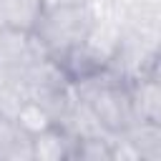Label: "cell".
<instances>
[{
    "mask_svg": "<svg viewBox=\"0 0 161 161\" xmlns=\"http://www.w3.org/2000/svg\"><path fill=\"white\" fill-rule=\"evenodd\" d=\"M73 91L93 111V116L101 121V126L108 133H123L131 123H136L131 96H128V83L113 75L108 68L75 78Z\"/></svg>",
    "mask_w": 161,
    "mask_h": 161,
    "instance_id": "1",
    "label": "cell"
},
{
    "mask_svg": "<svg viewBox=\"0 0 161 161\" xmlns=\"http://www.w3.org/2000/svg\"><path fill=\"white\" fill-rule=\"evenodd\" d=\"M96 18L93 3L80 5H50L43 8L38 23L33 25V35L45 48V53L55 60H60L65 53H70L75 45L83 43L91 23Z\"/></svg>",
    "mask_w": 161,
    "mask_h": 161,
    "instance_id": "2",
    "label": "cell"
},
{
    "mask_svg": "<svg viewBox=\"0 0 161 161\" xmlns=\"http://www.w3.org/2000/svg\"><path fill=\"white\" fill-rule=\"evenodd\" d=\"M40 58H48L33 30L0 25V68H25Z\"/></svg>",
    "mask_w": 161,
    "mask_h": 161,
    "instance_id": "3",
    "label": "cell"
},
{
    "mask_svg": "<svg viewBox=\"0 0 161 161\" xmlns=\"http://www.w3.org/2000/svg\"><path fill=\"white\" fill-rule=\"evenodd\" d=\"M128 96L133 106L136 121H153L161 123V86H158V73L153 75H141L128 83Z\"/></svg>",
    "mask_w": 161,
    "mask_h": 161,
    "instance_id": "4",
    "label": "cell"
},
{
    "mask_svg": "<svg viewBox=\"0 0 161 161\" xmlns=\"http://www.w3.org/2000/svg\"><path fill=\"white\" fill-rule=\"evenodd\" d=\"M30 146H33V161H60V158H73L75 138L68 136L60 126L50 123L48 128L38 131L30 138Z\"/></svg>",
    "mask_w": 161,
    "mask_h": 161,
    "instance_id": "5",
    "label": "cell"
},
{
    "mask_svg": "<svg viewBox=\"0 0 161 161\" xmlns=\"http://www.w3.org/2000/svg\"><path fill=\"white\" fill-rule=\"evenodd\" d=\"M30 133L20 128V123L0 113V158L10 161H33V146H30Z\"/></svg>",
    "mask_w": 161,
    "mask_h": 161,
    "instance_id": "6",
    "label": "cell"
},
{
    "mask_svg": "<svg viewBox=\"0 0 161 161\" xmlns=\"http://www.w3.org/2000/svg\"><path fill=\"white\" fill-rule=\"evenodd\" d=\"M123 136L136 146L141 161H161V123L136 121L123 131Z\"/></svg>",
    "mask_w": 161,
    "mask_h": 161,
    "instance_id": "7",
    "label": "cell"
},
{
    "mask_svg": "<svg viewBox=\"0 0 161 161\" xmlns=\"http://www.w3.org/2000/svg\"><path fill=\"white\" fill-rule=\"evenodd\" d=\"M43 13V0H0V18L10 28L33 30Z\"/></svg>",
    "mask_w": 161,
    "mask_h": 161,
    "instance_id": "8",
    "label": "cell"
},
{
    "mask_svg": "<svg viewBox=\"0 0 161 161\" xmlns=\"http://www.w3.org/2000/svg\"><path fill=\"white\" fill-rule=\"evenodd\" d=\"M15 121L20 123V128L23 131H28L30 136H35L38 131H43V128H48L53 121H50V116L38 106V103H33V101H25L23 106H20V111H18V116H15Z\"/></svg>",
    "mask_w": 161,
    "mask_h": 161,
    "instance_id": "9",
    "label": "cell"
},
{
    "mask_svg": "<svg viewBox=\"0 0 161 161\" xmlns=\"http://www.w3.org/2000/svg\"><path fill=\"white\" fill-rule=\"evenodd\" d=\"M73 158H88V161H111V136L75 141Z\"/></svg>",
    "mask_w": 161,
    "mask_h": 161,
    "instance_id": "10",
    "label": "cell"
}]
</instances>
